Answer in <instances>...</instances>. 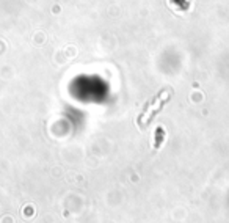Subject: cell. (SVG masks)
<instances>
[{
  "label": "cell",
  "instance_id": "obj_1",
  "mask_svg": "<svg viewBox=\"0 0 229 223\" xmlns=\"http://www.w3.org/2000/svg\"><path fill=\"white\" fill-rule=\"evenodd\" d=\"M168 98H170V93L168 91H163V93H160L159 96L155 98V102L152 104V105H149L148 107V110L143 113V116L140 118V124L141 126H144V124H148V121H151V118H152V115L155 113V112H159L160 109L163 107V104L168 101Z\"/></svg>",
  "mask_w": 229,
  "mask_h": 223
}]
</instances>
